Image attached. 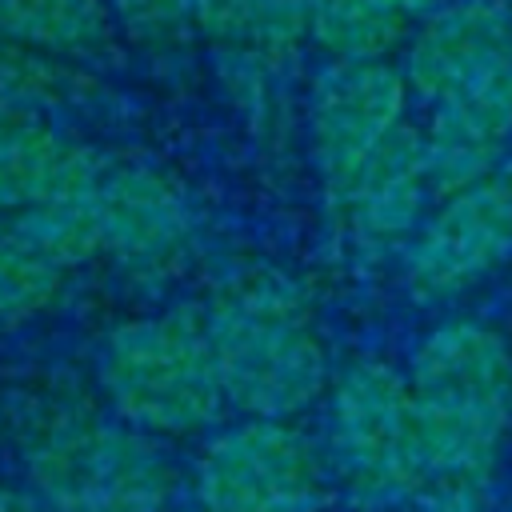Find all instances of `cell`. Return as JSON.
I'll use <instances>...</instances> for the list:
<instances>
[{
    "instance_id": "1",
    "label": "cell",
    "mask_w": 512,
    "mask_h": 512,
    "mask_svg": "<svg viewBox=\"0 0 512 512\" xmlns=\"http://www.w3.org/2000/svg\"><path fill=\"white\" fill-rule=\"evenodd\" d=\"M420 444L424 512H484L512 428V348L480 320L432 328L408 368Z\"/></svg>"
},
{
    "instance_id": "2",
    "label": "cell",
    "mask_w": 512,
    "mask_h": 512,
    "mask_svg": "<svg viewBox=\"0 0 512 512\" xmlns=\"http://www.w3.org/2000/svg\"><path fill=\"white\" fill-rule=\"evenodd\" d=\"M224 396L244 416L288 420L328 384V352L300 288L268 268L228 276L204 312Z\"/></svg>"
},
{
    "instance_id": "3",
    "label": "cell",
    "mask_w": 512,
    "mask_h": 512,
    "mask_svg": "<svg viewBox=\"0 0 512 512\" xmlns=\"http://www.w3.org/2000/svg\"><path fill=\"white\" fill-rule=\"evenodd\" d=\"M16 444L32 492L56 512H168L180 488L148 432L80 400L28 408Z\"/></svg>"
},
{
    "instance_id": "4",
    "label": "cell",
    "mask_w": 512,
    "mask_h": 512,
    "mask_svg": "<svg viewBox=\"0 0 512 512\" xmlns=\"http://www.w3.org/2000/svg\"><path fill=\"white\" fill-rule=\"evenodd\" d=\"M100 388L148 436L204 432L228 404L208 324L188 308L116 324L100 348Z\"/></svg>"
},
{
    "instance_id": "5",
    "label": "cell",
    "mask_w": 512,
    "mask_h": 512,
    "mask_svg": "<svg viewBox=\"0 0 512 512\" xmlns=\"http://www.w3.org/2000/svg\"><path fill=\"white\" fill-rule=\"evenodd\" d=\"M328 468L364 512H392L424 496V444L408 376L384 360H356L332 388Z\"/></svg>"
},
{
    "instance_id": "6",
    "label": "cell",
    "mask_w": 512,
    "mask_h": 512,
    "mask_svg": "<svg viewBox=\"0 0 512 512\" xmlns=\"http://www.w3.org/2000/svg\"><path fill=\"white\" fill-rule=\"evenodd\" d=\"M328 472L296 424L248 416L204 444L196 500L208 512H320Z\"/></svg>"
},
{
    "instance_id": "7",
    "label": "cell",
    "mask_w": 512,
    "mask_h": 512,
    "mask_svg": "<svg viewBox=\"0 0 512 512\" xmlns=\"http://www.w3.org/2000/svg\"><path fill=\"white\" fill-rule=\"evenodd\" d=\"M408 80L384 60H332L308 100L312 156L324 176L328 200H336L376 148L404 124Z\"/></svg>"
},
{
    "instance_id": "8",
    "label": "cell",
    "mask_w": 512,
    "mask_h": 512,
    "mask_svg": "<svg viewBox=\"0 0 512 512\" xmlns=\"http://www.w3.org/2000/svg\"><path fill=\"white\" fill-rule=\"evenodd\" d=\"M512 256V176L460 188L420 224L404 252V280L420 300H444L472 288Z\"/></svg>"
},
{
    "instance_id": "9",
    "label": "cell",
    "mask_w": 512,
    "mask_h": 512,
    "mask_svg": "<svg viewBox=\"0 0 512 512\" xmlns=\"http://www.w3.org/2000/svg\"><path fill=\"white\" fill-rule=\"evenodd\" d=\"M88 208L100 252L132 272H164L192 232L184 192L140 160L100 156L88 180Z\"/></svg>"
},
{
    "instance_id": "10",
    "label": "cell",
    "mask_w": 512,
    "mask_h": 512,
    "mask_svg": "<svg viewBox=\"0 0 512 512\" xmlns=\"http://www.w3.org/2000/svg\"><path fill=\"white\" fill-rule=\"evenodd\" d=\"M512 140V60L496 64L468 88L432 104L424 156L432 192L444 200L488 180Z\"/></svg>"
},
{
    "instance_id": "11",
    "label": "cell",
    "mask_w": 512,
    "mask_h": 512,
    "mask_svg": "<svg viewBox=\"0 0 512 512\" xmlns=\"http://www.w3.org/2000/svg\"><path fill=\"white\" fill-rule=\"evenodd\" d=\"M428 196L436 192L428 180L424 132L404 120L356 172V180L332 200V208L344 220L356 248L380 256L400 244H412Z\"/></svg>"
},
{
    "instance_id": "12",
    "label": "cell",
    "mask_w": 512,
    "mask_h": 512,
    "mask_svg": "<svg viewBox=\"0 0 512 512\" xmlns=\"http://www.w3.org/2000/svg\"><path fill=\"white\" fill-rule=\"evenodd\" d=\"M504 60H512V8L496 0H460L420 24L404 80L428 104H440Z\"/></svg>"
},
{
    "instance_id": "13",
    "label": "cell",
    "mask_w": 512,
    "mask_h": 512,
    "mask_svg": "<svg viewBox=\"0 0 512 512\" xmlns=\"http://www.w3.org/2000/svg\"><path fill=\"white\" fill-rule=\"evenodd\" d=\"M100 152L56 132L32 104L0 88V212H28L80 188Z\"/></svg>"
},
{
    "instance_id": "14",
    "label": "cell",
    "mask_w": 512,
    "mask_h": 512,
    "mask_svg": "<svg viewBox=\"0 0 512 512\" xmlns=\"http://www.w3.org/2000/svg\"><path fill=\"white\" fill-rule=\"evenodd\" d=\"M104 0H0V32L60 56H92L108 44Z\"/></svg>"
},
{
    "instance_id": "15",
    "label": "cell",
    "mask_w": 512,
    "mask_h": 512,
    "mask_svg": "<svg viewBox=\"0 0 512 512\" xmlns=\"http://www.w3.org/2000/svg\"><path fill=\"white\" fill-rule=\"evenodd\" d=\"M404 0H312L308 32L332 60H380L408 28Z\"/></svg>"
},
{
    "instance_id": "16",
    "label": "cell",
    "mask_w": 512,
    "mask_h": 512,
    "mask_svg": "<svg viewBox=\"0 0 512 512\" xmlns=\"http://www.w3.org/2000/svg\"><path fill=\"white\" fill-rule=\"evenodd\" d=\"M64 268L52 264L24 232H0V328L40 316L60 292Z\"/></svg>"
},
{
    "instance_id": "17",
    "label": "cell",
    "mask_w": 512,
    "mask_h": 512,
    "mask_svg": "<svg viewBox=\"0 0 512 512\" xmlns=\"http://www.w3.org/2000/svg\"><path fill=\"white\" fill-rule=\"evenodd\" d=\"M108 12L144 44H172L196 24V0H104Z\"/></svg>"
},
{
    "instance_id": "18",
    "label": "cell",
    "mask_w": 512,
    "mask_h": 512,
    "mask_svg": "<svg viewBox=\"0 0 512 512\" xmlns=\"http://www.w3.org/2000/svg\"><path fill=\"white\" fill-rule=\"evenodd\" d=\"M196 28L220 48L252 56V0H196Z\"/></svg>"
},
{
    "instance_id": "19",
    "label": "cell",
    "mask_w": 512,
    "mask_h": 512,
    "mask_svg": "<svg viewBox=\"0 0 512 512\" xmlns=\"http://www.w3.org/2000/svg\"><path fill=\"white\" fill-rule=\"evenodd\" d=\"M0 512H56V508L44 504L36 492H24V488L0 480Z\"/></svg>"
},
{
    "instance_id": "20",
    "label": "cell",
    "mask_w": 512,
    "mask_h": 512,
    "mask_svg": "<svg viewBox=\"0 0 512 512\" xmlns=\"http://www.w3.org/2000/svg\"><path fill=\"white\" fill-rule=\"evenodd\" d=\"M196 512H208V508H196Z\"/></svg>"
}]
</instances>
